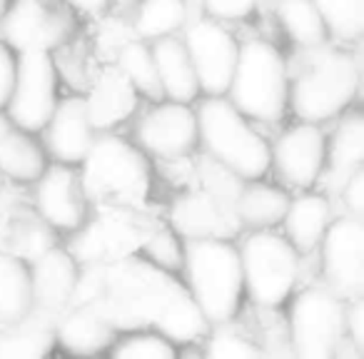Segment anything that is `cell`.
<instances>
[{
    "mask_svg": "<svg viewBox=\"0 0 364 359\" xmlns=\"http://www.w3.org/2000/svg\"><path fill=\"white\" fill-rule=\"evenodd\" d=\"M73 299L95 307L115 329H157L172 342H195L208 332V319L172 272L145 257L90 262L77 277Z\"/></svg>",
    "mask_w": 364,
    "mask_h": 359,
    "instance_id": "cell-1",
    "label": "cell"
},
{
    "mask_svg": "<svg viewBox=\"0 0 364 359\" xmlns=\"http://www.w3.org/2000/svg\"><path fill=\"white\" fill-rule=\"evenodd\" d=\"M188 292L208 324H228L240 312L245 297L240 250L228 237L185 240Z\"/></svg>",
    "mask_w": 364,
    "mask_h": 359,
    "instance_id": "cell-2",
    "label": "cell"
},
{
    "mask_svg": "<svg viewBox=\"0 0 364 359\" xmlns=\"http://www.w3.org/2000/svg\"><path fill=\"white\" fill-rule=\"evenodd\" d=\"M200 142L218 165L240 180H259L272 167L269 142L250 125V120L228 100V95H208L195 110Z\"/></svg>",
    "mask_w": 364,
    "mask_h": 359,
    "instance_id": "cell-3",
    "label": "cell"
},
{
    "mask_svg": "<svg viewBox=\"0 0 364 359\" xmlns=\"http://www.w3.org/2000/svg\"><path fill=\"white\" fill-rule=\"evenodd\" d=\"M304 68L289 77V107L304 122L342 115L359 90V63L339 50L309 48Z\"/></svg>",
    "mask_w": 364,
    "mask_h": 359,
    "instance_id": "cell-4",
    "label": "cell"
},
{
    "mask_svg": "<svg viewBox=\"0 0 364 359\" xmlns=\"http://www.w3.org/2000/svg\"><path fill=\"white\" fill-rule=\"evenodd\" d=\"M228 100L247 120L274 125L289 110V68L269 41L240 45Z\"/></svg>",
    "mask_w": 364,
    "mask_h": 359,
    "instance_id": "cell-5",
    "label": "cell"
},
{
    "mask_svg": "<svg viewBox=\"0 0 364 359\" xmlns=\"http://www.w3.org/2000/svg\"><path fill=\"white\" fill-rule=\"evenodd\" d=\"M80 180L87 200L105 205H137L150 193V165L135 145L115 135H95Z\"/></svg>",
    "mask_w": 364,
    "mask_h": 359,
    "instance_id": "cell-6",
    "label": "cell"
},
{
    "mask_svg": "<svg viewBox=\"0 0 364 359\" xmlns=\"http://www.w3.org/2000/svg\"><path fill=\"white\" fill-rule=\"evenodd\" d=\"M245 294L257 307H279L289 299L299 277V252L284 235L255 230L240 247Z\"/></svg>",
    "mask_w": 364,
    "mask_h": 359,
    "instance_id": "cell-7",
    "label": "cell"
},
{
    "mask_svg": "<svg viewBox=\"0 0 364 359\" xmlns=\"http://www.w3.org/2000/svg\"><path fill=\"white\" fill-rule=\"evenodd\" d=\"M344 334V302L339 294L329 287H309L294 297L289 309V337L297 357H334Z\"/></svg>",
    "mask_w": 364,
    "mask_h": 359,
    "instance_id": "cell-8",
    "label": "cell"
},
{
    "mask_svg": "<svg viewBox=\"0 0 364 359\" xmlns=\"http://www.w3.org/2000/svg\"><path fill=\"white\" fill-rule=\"evenodd\" d=\"M58 102V73L48 50H23L16 60V80L6 115L28 132H41Z\"/></svg>",
    "mask_w": 364,
    "mask_h": 359,
    "instance_id": "cell-9",
    "label": "cell"
},
{
    "mask_svg": "<svg viewBox=\"0 0 364 359\" xmlns=\"http://www.w3.org/2000/svg\"><path fill=\"white\" fill-rule=\"evenodd\" d=\"M75 31L68 3L53 0H16L0 18V36L13 50H55Z\"/></svg>",
    "mask_w": 364,
    "mask_h": 359,
    "instance_id": "cell-10",
    "label": "cell"
},
{
    "mask_svg": "<svg viewBox=\"0 0 364 359\" xmlns=\"http://www.w3.org/2000/svg\"><path fill=\"white\" fill-rule=\"evenodd\" d=\"M182 45L193 60L200 92L205 95H228L237 63L240 43L235 36L213 18H198L185 28Z\"/></svg>",
    "mask_w": 364,
    "mask_h": 359,
    "instance_id": "cell-11",
    "label": "cell"
},
{
    "mask_svg": "<svg viewBox=\"0 0 364 359\" xmlns=\"http://www.w3.org/2000/svg\"><path fill=\"white\" fill-rule=\"evenodd\" d=\"M322 272L327 287L342 299L364 294V225L362 218L332 220L322 240Z\"/></svg>",
    "mask_w": 364,
    "mask_h": 359,
    "instance_id": "cell-12",
    "label": "cell"
},
{
    "mask_svg": "<svg viewBox=\"0 0 364 359\" xmlns=\"http://www.w3.org/2000/svg\"><path fill=\"white\" fill-rule=\"evenodd\" d=\"M87 195L77 165L53 162L36 180V205L46 225L63 232L82 230L87 223Z\"/></svg>",
    "mask_w": 364,
    "mask_h": 359,
    "instance_id": "cell-13",
    "label": "cell"
},
{
    "mask_svg": "<svg viewBox=\"0 0 364 359\" xmlns=\"http://www.w3.org/2000/svg\"><path fill=\"white\" fill-rule=\"evenodd\" d=\"M137 145L157 157H182L200 142L198 115L188 102L160 100L137 122Z\"/></svg>",
    "mask_w": 364,
    "mask_h": 359,
    "instance_id": "cell-14",
    "label": "cell"
},
{
    "mask_svg": "<svg viewBox=\"0 0 364 359\" xmlns=\"http://www.w3.org/2000/svg\"><path fill=\"white\" fill-rule=\"evenodd\" d=\"M272 150V165L279 177L292 188L307 190L322 177L327 157V137L317 122H297L277 137Z\"/></svg>",
    "mask_w": 364,
    "mask_h": 359,
    "instance_id": "cell-15",
    "label": "cell"
},
{
    "mask_svg": "<svg viewBox=\"0 0 364 359\" xmlns=\"http://www.w3.org/2000/svg\"><path fill=\"white\" fill-rule=\"evenodd\" d=\"M232 198H223L215 190H190L175 198L170 208L172 230L182 240L195 237H228L237 227Z\"/></svg>",
    "mask_w": 364,
    "mask_h": 359,
    "instance_id": "cell-16",
    "label": "cell"
},
{
    "mask_svg": "<svg viewBox=\"0 0 364 359\" xmlns=\"http://www.w3.org/2000/svg\"><path fill=\"white\" fill-rule=\"evenodd\" d=\"M41 132L46 155L65 165H80L95 140V127L85 112V100L77 95L58 100Z\"/></svg>",
    "mask_w": 364,
    "mask_h": 359,
    "instance_id": "cell-17",
    "label": "cell"
},
{
    "mask_svg": "<svg viewBox=\"0 0 364 359\" xmlns=\"http://www.w3.org/2000/svg\"><path fill=\"white\" fill-rule=\"evenodd\" d=\"M80 267L73 252L63 247H48L36 257L31 267L33 309L63 312L73 302Z\"/></svg>",
    "mask_w": 364,
    "mask_h": 359,
    "instance_id": "cell-18",
    "label": "cell"
},
{
    "mask_svg": "<svg viewBox=\"0 0 364 359\" xmlns=\"http://www.w3.org/2000/svg\"><path fill=\"white\" fill-rule=\"evenodd\" d=\"M82 100H85V112L95 132H105L110 127L120 125L122 120H127L135 112L140 95L132 87V82L120 73V68L115 65L105 68L95 77L90 92Z\"/></svg>",
    "mask_w": 364,
    "mask_h": 359,
    "instance_id": "cell-19",
    "label": "cell"
},
{
    "mask_svg": "<svg viewBox=\"0 0 364 359\" xmlns=\"http://www.w3.org/2000/svg\"><path fill=\"white\" fill-rule=\"evenodd\" d=\"M115 339L117 329L90 304H77L55 327V344L77 357L105 354Z\"/></svg>",
    "mask_w": 364,
    "mask_h": 359,
    "instance_id": "cell-20",
    "label": "cell"
},
{
    "mask_svg": "<svg viewBox=\"0 0 364 359\" xmlns=\"http://www.w3.org/2000/svg\"><path fill=\"white\" fill-rule=\"evenodd\" d=\"M46 165L48 155L33 132L23 130L6 110H0V172L16 183H36Z\"/></svg>",
    "mask_w": 364,
    "mask_h": 359,
    "instance_id": "cell-21",
    "label": "cell"
},
{
    "mask_svg": "<svg viewBox=\"0 0 364 359\" xmlns=\"http://www.w3.org/2000/svg\"><path fill=\"white\" fill-rule=\"evenodd\" d=\"M150 50H152V58H155L157 77H160L165 100L188 102L190 105V102L203 95V92H200L198 75H195L193 60H190L182 41H177V38H172V36L157 38V41H152Z\"/></svg>",
    "mask_w": 364,
    "mask_h": 359,
    "instance_id": "cell-22",
    "label": "cell"
},
{
    "mask_svg": "<svg viewBox=\"0 0 364 359\" xmlns=\"http://www.w3.org/2000/svg\"><path fill=\"white\" fill-rule=\"evenodd\" d=\"M332 223V208L324 195L302 193L299 198H289L287 213H284V237L289 240L299 254H309L314 247H319L327 225Z\"/></svg>",
    "mask_w": 364,
    "mask_h": 359,
    "instance_id": "cell-23",
    "label": "cell"
},
{
    "mask_svg": "<svg viewBox=\"0 0 364 359\" xmlns=\"http://www.w3.org/2000/svg\"><path fill=\"white\" fill-rule=\"evenodd\" d=\"M287 205L289 195L284 190L259 183V180H247V185H240L232 210L240 225H247L252 230H267L282 223Z\"/></svg>",
    "mask_w": 364,
    "mask_h": 359,
    "instance_id": "cell-24",
    "label": "cell"
},
{
    "mask_svg": "<svg viewBox=\"0 0 364 359\" xmlns=\"http://www.w3.org/2000/svg\"><path fill=\"white\" fill-rule=\"evenodd\" d=\"M364 162V120L359 112H347L339 120L332 140H327V157H324V170L327 180L337 183V190L344 185L354 170H359Z\"/></svg>",
    "mask_w": 364,
    "mask_h": 359,
    "instance_id": "cell-25",
    "label": "cell"
},
{
    "mask_svg": "<svg viewBox=\"0 0 364 359\" xmlns=\"http://www.w3.org/2000/svg\"><path fill=\"white\" fill-rule=\"evenodd\" d=\"M33 312L31 267L16 254L0 252V324H13L28 319Z\"/></svg>",
    "mask_w": 364,
    "mask_h": 359,
    "instance_id": "cell-26",
    "label": "cell"
},
{
    "mask_svg": "<svg viewBox=\"0 0 364 359\" xmlns=\"http://www.w3.org/2000/svg\"><path fill=\"white\" fill-rule=\"evenodd\" d=\"M277 21L299 48H322L329 41L327 26L312 0H279Z\"/></svg>",
    "mask_w": 364,
    "mask_h": 359,
    "instance_id": "cell-27",
    "label": "cell"
},
{
    "mask_svg": "<svg viewBox=\"0 0 364 359\" xmlns=\"http://www.w3.org/2000/svg\"><path fill=\"white\" fill-rule=\"evenodd\" d=\"M117 68L132 82V87H135L140 97H147L152 102L165 100L160 77H157L155 58H152V50L145 41H140V38L127 41L117 53Z\"/></svg>",
    "mask_w": 364,
    "mask_h": 359,
    "instance_id": "cell-28",
    "label": "cell"
},
{
    "mask_svg": "<svg viewBox=\"0 0 364 359\" xmlns=\"http://www.w3.org/2000/svg\"><path fill=\"white\" fill-rule=\"evenodd\" d=\"M188 3L185 0H142L135 16V36L140 41H157L185 28Z\"/></svg>",
    "mask_w": 364,
    "mask_h": 359,
    "instance_id": "cell-29",
    "label": "cell"
},
{
    "mask_svg": "<svg viewBox=\"0 0 364 359\" xmlns=\"http://www.w3.org/2000/svg\"><path fill=\"white\" fill-rule=\"evenodd\" d=\"M329 38L359 41L364 33V0H312Z\"/></svg>",
    "mask_w": 364,
    "mask_h": 359,
    "instance_id": "cell-30",
    "label": "cell"
},
{
    "mask_svg": "<svg viewBox=\"0 0 364 359\" xmlns=\"http://www.w3.org/2000/svg\"><path fill=\"white\" fill-rule=\"evenodd\" d=\"M115 359H175L177 347L172 339L160 334L155 329H130L125 337L115 339L112 347L107 349Z\"/></svg>",
    "mask_w": 364,
    "mask_h": 359,
    "instance_id": "cell-31",
    "label": "cell"
},
{
    "mask_svg": "<svg viewBox=\"0 0 364 359\" xmlns=\"http://www.w3.org/2000/svg\"><path fill=\"white\" fill-rule=\"evenodd\" d=\"M13 332L0 334V359H33L46 357L55 347V329L21 327L13 324Z\"/></svg>",
    "mask_w": 364,
    "mask_h": 359,
    "instance_id": "cell-32",
    "label": "cell"
},
{
    "mask_svg": "<svg viewBox=\"0 0 364 359\" xmlns=\"http://www.w3.org/2000/svg\"><path fill=\"white\" fill-rule=\"evenodd\" d=\"M140 257L165 272H177L182 269V259H185V240L175 230H155L140 240Z\"/></svg>",
    "mask_w": 364,
    "mask_h": 359,
    "instance_id": "cell-33",
    "label": "cell"
},
{
    "mask_svg": "<svg viewBox=\"0 0 364 359\" xmlns=\"http://www.w3.org/2000/svg\"><path fill=\"white\" fill-rule=\"evenodd\" d=\"M215 332L210 334L205 354L213 359H250V357H262V349L252 342V339L242 337L240 332L230 329L228 324H215Z\"/></svg>",
    "mask_w": 364,
    "mask_h": 359,
    "instance_id": "cell-34",
    "label": "cell"
},
{
    "mask_svg": "<svg viewBox=\"0 0 364 359\" xmlns=\"http://www.w3.org/2000/svg\"><path fill=\"white\" fill-rule=\"evenodd\" d=\"M208 18L220 23H237L255 13L259 0H200Z\"/></svg>",
    "mask_w": 364,
    "mask_h": 359,
    "instance_id": "cell-35",
    "label": "cell"
},
{
    "mask_svg": "<svg viewBox=\"0 0 364 359\" xmlns=\"http://www.w3.org/2000/svg\"><path fill=\"white\" fill-rule=\"evenodd\" d=\"M342 200H344V208L352 218H362L364 215V167L354 170L352 175L344 180L342 188Z\"/></svg>",
    "mask_w": 364,
    "mask_h": 359,
    "instance_id": "cell-36",
    "label": "cell"
},
{
    "mask_svg": "<svg viewBox=\"0 0 364 359\" xmlns=\"http://www.w3.org/2000/svg\"><path fill=\"white\" fill-rule=\"evenodd\" d=\"M16 50L8 43L0 41V110L6 107L8 97L13 90V80H16Z\"/></svg>",
    "mask_w": 364,
    "mask_h": 359,
    "instance_id": "cell-37",
    "label": "cell"
},
{
    "mask_svg": "<svg viewBox=\"0 0 364 359\" xmlns=\"http://www.w3.org/2000/svg\"><path fill=\"white\" fill-rule=\"evenodd\" d=\"M344 327L349 339L357 349H364V294L349 299V307H344Z\"/></svg>",
    "mask_w": 364,
    "mask_h": 359,
    "instance_id": "cell-38",
    "label": "cell"
},
{
    "mask_svg": "<svg viewBox=\"0 0 364 359\" xmlns=\"http://www.w3.org/2000/svg\"><path fill=\"white\" fill-rule=\"evenodd\" d=\"M63 3H68L70 8H77L82 13H102L110 0H63Z\"/></svg>",
    "mask_w": 364,
    "mask_h": 359,
    "instance_id": "cell-39",
    "label": "cell"
},
{
    "mask_svg": "<svg viewBox=\"0 0 364 359\" xmlns=\"http://www.w3.org/2000/svg\"><path fill=\"white\" fill-rule=\"evenodd\" d=\"M8 6H11V0H0V18L6 16V11H8Z\"/></svg>",
    "mask_w": 364,
    "mask_h": 359,
    "instance_id": "cell-40",
    "label": "cell"
}]
</instances>
